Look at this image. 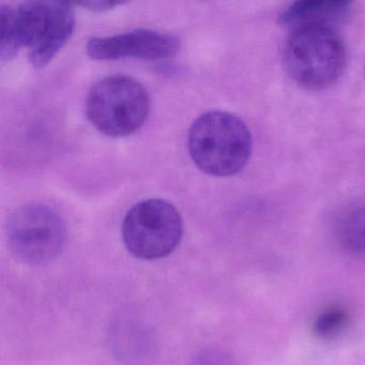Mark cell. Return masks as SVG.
I'll return each mask as SVG.
<instances>
[{"mask_svg": "<svg viewBox=\"0 0 365 365\" xmlns=\"http://www.w3.org/2000/svg\"><path fill=\"white\" fill-rule=\"evenodd\" d=\"M0 54L10 61L22 48L34 67H46L65 46L74 29L71 5L65 1H27L0 8Z\"/></svg>", "mask_w": 365, "mask_h": 365, "instance_id": "1", "label": "cell"}, {"mask_svg": "<svg viewBox=\"0 0 365 365\" xmlns=\"http://www.w3.org/2000/svg\"><path fill=\"white\" fill-rule=\"evenodd\" d=\"M249 128L235 115L212 110L190 128L187 148L194 163L206 174L232 176L240 172L252 153Z\"/></svg>", "mask_w": 365, "mask_h": 365, "instance_id": "2", "label": "cell"}, {"mask_svg": "<svg viewBox=\"0 0 365 365\" xmlns=\"http://www.w3.org/2000/svg\"><path fill=\"white\" fill-rule=\"evenodd\" d=\"M283 63L292 81L307 91L332 86L343 74L346 48L330 29L292 31L285 44Z\"/></svg>", "mask_w": 365, "mask_h": 365, "instance_id": "3", "label": "cell"}, {"mask_svg": "<svg viewBox=\"0 0 365 365\" xmlns=\"http://www.w3.org/2000/svg\"><path fill=\"white\" fill-rule=\"evenodd\" d=\"M146 89L134 78L113 76L98 82L86 99V114L93 127L113 138L138 131L148 116Z\"/></svg>", "mask_w": 365, "mask_h": 365, "instance_id": "4", "label": "cell"}, {"mask_svg": "<svg viewBox=\"0 0 365 365\" xmlns=\"http://www.w3.org/2000/svg\"><path fill=\"white\" fill-rule=\"evenodd\" d=\"M182 232L180 213L160 198L138 202L123 220V242L128 251L140 259L170 255L180 243Z\"/></svg>", "mask_w": 365, "mask_h": 365, "instance_id": "5", "label": "cell"}, {"mask_svg": "<svg viewBox=\"0 0 365 365\" xmlns=\"http://www.w3.org/2000/svg\"><path fill=\"white\" fill-rule=\"evenodd\" d=\"M8 243L14 255L31 266L56 259L67 240L65 222L54 209L31 202L16 209L7 225Z\"/></svg>", "mask_w": 365, "mask_h": 365, "instance_id": "6", "label": "cell"}, {"mask_svg": "<svg viewBox=\"0 0 365 365\" xmlns=\"http://www.w3.org/2000/svg\"><path fill=\"white\" fill-rule=\"evenodd\" d=\"M178 50L176 37L149 29H138L114 37L93 38L87 44V54L96 61H161L174 56Z\"/></svg>", "mask_w": 365, "mask_h": 365, "instance_id": "7", "label": "cell"}, {"mask_svg": "<svg viewBox=\"0 0 365 365\" xmlns=\"http://www.w3.org/2000/svg\"><path fill=\"white\" fill-rule=\"evenodd\" d=\"M346 1H298L279 16V24L297 31L301 29H330L343 24L350 14Z\"/></svg>", "mask_w": 365, "mask_h": 365, "instance_id": "8", "label": "cell"}, {"mask_svg": "<svg viewBox=\"0 0 365 365\" xmlns=\"http://www.w3.org/2000/svg\"><path fill=\"white\" fill-rule=\"evenodd\" d=\"M335 232L344 249L350 253L365 254V202L344 208L335 221Z\"/></svg>", "mask_w": 365, "mask_h": 365, "instance_id": "9", "label": "cell"}, {"mask_svg": "<svg viewBox=\"0 0 365 365\" xmlns=\"http://www.w3.org/2000/svg\"><path fill=\"white\" fill-rule=\"evenodd\" d=\"M348 315L341 307H331L318 315L314 322V333L322 339L334 336L347 324Z\"/></svg>", "mask_w": 365, "mask_h": 365, "instance_id": "10", "label": "cell"}, {"mask_svg": "<svg viewBox=\"0 0 365 365\" xmlns=\"http://www.w3.org/2000/svg\"><path fill=\"white\" fill-rule=\"evenodd\" d=\"M192 365H232V363L221 352L204 351L196 356Z\"/></svg>", "mask_w": 365, "mask_h": 365, "instance_id": "11", "label": "cell"}, {"mask_svg": "<svg viewBox=\"0 0 365 365\" xmlns=\"http://www.w3.org/2000/svg\"><path fill=\"white\" fill-rule=\"evenodd\" d=\"M123 3H115V1H86V3L80 4L83 8L95 12L108 11V10L114 9L117 6H120Z\"/></svg>", "mask_w": 365, "mask_h": 365, "instance_id": "12", "label": "cell"}]
</instances>
